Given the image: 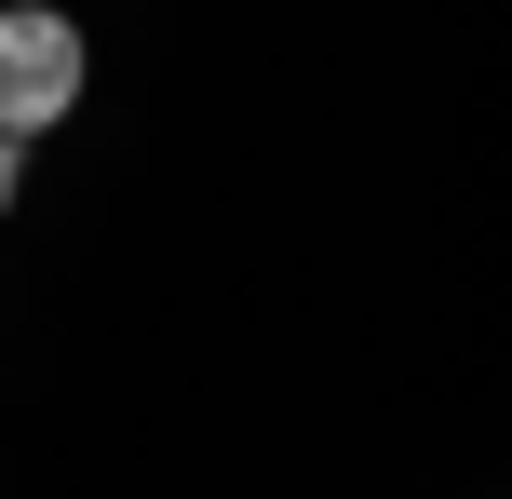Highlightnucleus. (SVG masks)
Wrapping results in <instances>:
<instances>
[{
  "instance_id": "nucleus-1",
  "label": "nucleus",
  "mask_w": 512,
  "mask_h": 499,
  "mask_svg": "<svg viewBox=\"0 0 512 499\" xmlns=\"http://www.w3.org/2000/svg\"><path fill=\"white\" fill-rule=\"evenodd\" d=\"M81 81H95L81 14H54V0H0V135H54V122L81 108Z\"/></svg>"
},
{
  "instance_id": "nucleus-2",
  "label": "nucleus",
  "mask_w": 512,
  "mask_h": 499,
  "mask_svg": "<svg viewBox=\"0 0 512 499\" xmlns=\"http://www.w3.org/2000/svg\"><path fill=\"white\" fill-rule=\"evenodd\" d=\"M27 203V135H0V216Z\"/></svg>"
}]
</instances>
